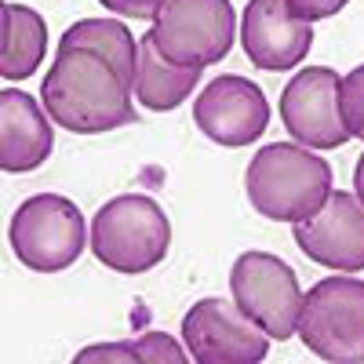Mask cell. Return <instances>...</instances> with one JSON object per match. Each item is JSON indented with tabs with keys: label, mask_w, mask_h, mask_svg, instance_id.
Wrapping results in <instances>:
<instances>
[{
	"label": "cell",
	"mask_w": 364,
	"mask_h": 364,
	"mask_svg": "<svg viewBox=\"0 0 364 364\" xmlns=\"http://www.w3.org/2000/svg\"><path fill=\"white\" fill-rule=\"evenodd\" d=\"M44 109L73 135H99L135 120L132 87L109 58L91 48H58L41 87Z\"/></svg>",
	"instance_id": "cell-1"
},
{
	"label": "cell",
	"mask_w": 364,
	"mask_h": 364,
	"mask_svg": "<svg viewBox=\"0 0 364 364\" xmlns=\"http://www.w3.org/2000/svg\"><path fill=\"white\" fill-rule=\"evenodd\" d=\"M245 193L259 215L273 223H302L328 200L331 168L306 146H262L245 171Z\"/></svg>",
	"instance_id": "cell-2"
},
{
	"label": "cell",
	"mask_w": 364,
	"mask_h": 364,
	"mask_svg": "<svg viewBox=\"0 0 364 364\" xmlns=\"http://www.w3.org/2000/svg\"><path fill=\"white\" fill-rule=\"evenodd\" d=\"M171 245V223L142 193L113 197L95 211L91 223V252L117 273H146L154 269Z\"/></svg>",
	"instance_id": "cell-3"
},
{
	"label": "cell",
	"mask_w": 364,
	"mask_h": 364,
	"mask_svg": "<svg viewBox=\"0 0 364 364\" xmlns=\"http://www.w3.org/2000/svg\"><path fill=\"white\" fill-rule=\"evenodd\" d=\"M299 339L328 364L364 360V281L328 277L317 281L299 314Z\"/></svg>",
	"instance_id": "cell-4"
},
{
	"label": "cell",
	"mask_w": 364,
	"mask_h": 364,
	"mask_svg": "<svg viewBox=\"0 0 364 364\" xmlns=\"http://www.w3.org/2000/svg\"><path fill=\"white\" fill-rule=\"evenodd\" d=\"M84 215L80 208L58 193H37L15 208L8 240L26 269L58 273L84 252Z\"/></svg>",
	"instance_id": "cell-5"
},
{
	"label": "cell",
	"mask_w": 364,
	"mask_h": 364,
	"mask_svg": "<svg viewBox=\"0 0 364 364\" xmlns=\"http://www.w3.org/2000/svg\"><path fill=\"white\" fill-rule=\"evenodd\" d=\"M237 15L230 0H164L149 37L175 66L204 70L230 55Z\"/></svg>",
	"instance_id": "cell-6"
},
{
	"label": "cell",
	"mask_w": 364,
	"mask_h": 364,
	"mask_svg": "<svg viewBox=\"0 0 364 364\" xmlns=\"http://www.w3.org/2000/svg\"><path fill=\"white\" fill-rule=\"evenodd\" d=\"M233 302L245 310L269 339H291L299 331L302 291L295 281V269L269 255V252H245L230 269Z\"/></svg>",
	"instance_id": "cell-7"
},
{
	"label": "cell",
	"mask_w": 364,
	"mask_h": 364,
	"mask_svg": "<svg viewBox=\"0 0 364 364\" xmlns=\"http://www.w3.org/2000/svg\"><path fill=\"white\" fill-rule=\"evenodd\" d=\"M182 339L197 364H259L269 336L230 299H200L182 317Z\"/></svg>",
	"instance_id": "cell-8"
},
{
	"label": "cell",
	"mask_w": 364,
	"mask_h": 364,
	"mask_svg": "<svg viewBox=\"0 0 364 364\" xmlns=\"http://www.w3.org/2000/svg\"><path fill=\"white\" fill-rule=\"evenodd\" d=\"M343 77L328 66H306L281 95V120L295 142L317 149H339L350 142V128L339 106Z\"/></svg>",
	"instance_id": "cell-9"
},
{
	"label": "cell",
	"mask_w": 364,
	"mask_h": 364,
	"mask_svg": "<svg viewBox=\"0 0 364 364\" xmlns=\"http://www.w3.org/2000/svg\"><path fill=\"white\" fill-rule=\"evenodd\" d=\"M295 245L317 266L328 269H364V204L353 193H328L310 219L295 223Z\"/></svg>",
	"instance_id": "cell-10"
},
{
	"label": "cell",
	"mask_w": 364,
	"mask_h": 364,
	"mask_svg": "<svg viewBox=\"0 0 364 364\" xmlns=\"http://www.w3.org/2000/svg\"><path fill=\"white\" fill-rule=\"evenodd\" d=\"M193 120L197 128L219 146H248L255 142L266 124H269V102L262 95V87L252 84L248 77H215L197 102H193Z\"/></svg>",
	"instance_id": "cell-11"
},
{
	"label": "cell",
	"mask_w": 364,
	"mask_h": 364,
	"mask_svg": "<svg viewBox=\"0 0 364 364\" xmlns=\"http://www.w3.org/2000/svg\"><path fill=\"white\" fill-rule=\"evenodd\" d=\"M240 44L259 70H291L314 48V29L288 11L284 0H248L240 18Z\"/></svg>",
	"instance_id": "cell-12"
},
{
	"label": "cell",
	"mask_w": 364,
	"mask_h": 364,
	"mask_svg": "<svg viewBox=\"0 0 364 364\" xmlns=\"http://www.w3.org/2000/svg\"><path fill=\"white\" fill-rule=\"evenodd\" d=\"M48 109L37 106L33 95H26L18 87L0 91V168L8 175L33 171L51 157V124Z\"/></svg>",
	"instance_id": "cell-13"
},
{
	"label": "cell",
	"mask_w": 364,
	"mask_h": 364,
	"mask_svg": "<svg viewBox=\"0 0 364 364\" xmlns=\"http://www.w3.org/2000/svg\"><path fill=\"white\" fill-rule=\"evenodd\" d=\"M200 70L190 66H175L161 55V48L154 44V37H142L139 44V70H135V99L154 109V113H168L175 106H182L190 99V91L197 87Z\"/></svg>",
	"instance_id": "cell-14"
},
{
	"label": "cell",
	"mask_w": 364,
	"mask_h": 364,
	"mask_svg": "<svg viewBox=\"0 0 364 364\" xmlns=\"http://www.w3.org/2000/svg\"><path fill=\"white\" fill-rule=\"evenodd\" d=\"M48 48V26L44 18L26 4L0 8V77L26 80L33 77Z\"/></svg>",
	"instance_id": "cell-15"
},
{
	"label": "cell",
	"mask_w": 364,
	"mask_h": 364,
	"mask_svg": "<svg viewBox=\"0 0 364 364\" xmlns=\"http://www.w3.org/2000/svg\"><path fill=\"white\" fill-rule=\"evenodd\" d=\"M58 48H91L95 55L109 58L117 66V73L124 77L128 87H135V70H139V44L132 37V29H124L113 18H80L73 22Z\"/></svg>",
	"instance_id": "cell-16"
},
{
	"label": "cell",
	"mask_w": 364,
	"mask_h": 364,
	"mask_svg": "<svg viewBox=\"0 0 364 364\" xmlns=\"http://www.w3.org/2000/svg\"><path fill=\"white\" fill-rule=\"evenodd\" d=\"M339 106H343V120L350 135H357L364 142V66L350 70L339 84Z\"/></svg>",
	"instance_id": "cell-17"
},
{
	"label": "cell",
	"mask_w": 364,
	"mask_h": 364,
	"mask_svg": "<svg viewBox=\"0 0 364 364\" xmlns=\"http://www.w3.org/2000/svg\"><path fill=\"white\" fill-rule=\"evenodd\" d=\"M139 353L149 364H161V360L182 364V360H186V353L178 350V343L171 336H164V331H146V336H139Z\"/></svg>",
	"instance_id": "cell-18"
},
{
	"label": "cell",
	"mask_w": 364,
	"mask_h": 364,
	"mask_svg": "<svg viewBox=\"0 0 364 364\" xmlns=\"http://www.w3.org/2000/svg\"><path fill=\"white\" fill-rule=\"evenodd\" d=\"M288 11L302 22H321V18H331V15H339L350 0H284Z\"/></svg>",
	"instance_id": "cell-19"
},
{
	"label": "cell",
	"mask_w": 364,
	"mask_h": 364,
	"mask_svg": "<svg viewBox=\"0 0 364 364\" xmlns=\"http://www.w3.org/2000/svg\"><path fill=\"white\" fill-rule=\"evenodd\" d=\"M99 4H106L117 15H128V18H157L164 0H99Z\"/></svg>",
	"instance_id": "cell-20"
},
{
	"label": "cell",
	"mask_w": 364,
	"mask_h": 364,
	"mask_svg": "<svg viewBox=\"0 0 364 364\" xmlns=\"http://www.w3.org/2000/svg\"><path fill=\"white\" fill-rule=\"evenodd\" d=\"M353 190H357V200L364 204V154H360V161L353 168Z\"/></svg>",
	"instance_id": "cell-21"
}]
</instances>
